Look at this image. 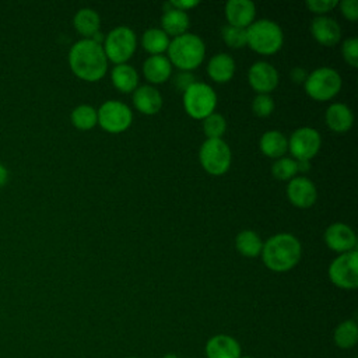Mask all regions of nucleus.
Wrapping results in <instances>:
<instances>
[{
  "instance_id": "obj_1",
  "label": "nucleus",
  "mask_w": 358,
  "mask_h": 358,
  "mask_svg": "<svg viewBox=\"0 0 358 358\" xmlns=\"http://www.w3.org/2000/svg\"><path fill=\"white\" fill-rule=\"evenodd\" d=\"M69 66L80 80L96 83L106 74L108 59L102 45L92 39H81L70 48Z\"/></svg>"
},
{
  "instance_id": "obj_2",
  "label": "nucleus",
  "mask_w": 358,
  "mask_h": 358,
  "mask_svg": "<svg viewBox=\"0 0 358 358\" xmlns=\"http://www.w3.org/2000/svg\"><path fill=\"white\" fill-rule=\"evenodd\" d=\"M262 260L264 266L275 273H285L294 268L302 257V246L296 236L280 232L263 242Z\"/></svg>"
},
{
  "instance_id": "obj_3",
  "label": "nucleus",
  "mask_w": 358,
  "mask_h": 358,
  "mask_svg": "<svg viewBox=\"0 0 358 358\" xmlns=\"http://www.w3.org/2000/svg\"><path fill=\"white\" fill-rule=\"evenodd\" d=\"M206 56V45L196 34L186 32L173 38L168 46V60L180 71L197 69Z\"/></svg>"
},
{
  "instance_id": "obj_4",
  "label": "nucleus",
  "mask_w": 358,
  "mask_h": 358,
  "mask_svg": "<svg viewBox=\"0 0 358 358\" xmlns=\"http://www.w3.org/2000/svg\"><path fill=\"white\" fill-rule=\"evenodd\" d=\"M284 43L281 27L271 20H255L246 28V45L259 55H274Z\"/></svg>"
},
{
  "instance_id": "obj_5",
  "label": "nucleus",
  "mask_w": 358,
  "mask_h": 358,
  "mask_svg": "<svg viewBox=\"0 0 358 358\" xmlns=\"http://www.w3.org/2000/svg\"><path fill=\"white\" fill-rule=\"evenodd\" d=\"M137 48V38L131 28L116 27L108 32L103 38V53L108 62L116 64H124L134 55Z\"/></svg>"
},
{
  "instance_id": "obj_6",
  "label": "nucleus",
  "mask_w": 358,
  "mask_h": 358,
  "mask_svg": "<svg viewBox=\"0 0 358 358\" xmlns=\"http://www.w3.org/2000/svg\"><path fill=\"white\" fill-rule=\"evenodd\" d=\"M341 77L331 67H319L308 74L303 87L305 92L317 102L333 99L341 90Z\"/></svg>"
},
{
  "instance_id": "obj_7",
  "label": "nucleus",
  "mask_w": 358,
  "mask_h": 358,
  "mask_svg": "<svg viewBox=\"0 0 358 358\" xmlns=\"http://www.w3.org/2000/svg\"><path fill=\"white\" fill-rule=\"evenodd\" d=\"M217 94L206 83L196 81L183 92V108L186 113L196 119L203 120L215 110Z\"/></svg>"
},
{
  "instance_id": "obj_8",
  "label": "nucleus",
  "mask_w": 358,
  "mask_h": 358,
  "mask_svg": "<svg viewBox=\"0 0 358 358\" xmlns=\"http://www.w3.org/2000/svg\"><path fill=\"white\" fill-rule=\"evenodd\" d=\"M199 159L207 173L224 175L231 166V148L222 138H207L200 147Z\"/></svg>"
},
{
  "instance_id": "obj_9",
  "label": "nucleus",
  "mask_w": 358,
  "mask_h": 358,
  "mask_svg": "<svg viewBox=\"0 0 358 358\" xmlns=\"http://www.w3.org/2000/svg\"><path fill=\"white\" fill-rule=\"evenodd\" d=\"M96 113L98 124L110 134H119L126 131L133 122L131 109L120 101L103 102Z\"/></svg>"
},
{
  "instance_id": "obj_10",
  "label": "nucleus",
  "mask_w": 358,
  "mask_h": 358,
  "mask_svg": "<svg viewBox=\"0 0 358 358\" xmlns=\"http://www.w3.org/2000/svg\"><path fill=\"white\" fill-rule=\"evenodd\" d=\"M330 281L341 289L358 287V252L351 250L337 256L329 266Z\"/></svg>"
},
{
  "instance_id": "obj_11",
  "label": "nucleus",
  "mask_w": 358,
  "mask_h": 358,
  "mask_svg": "<svg viewBox=\"0 0 358 358\" xmlns=\"http://www.w3.org/2000/svg\"><path fill=\"white\" fill-rule=\"evenodd\" d=\"M322 137L313 127H299L288 138V151L295 161H310L320 150Z\"/></svg>"
},
{
  "instance_id": "obj_12",
  "label": "nucleus",
  "mask_w": 358,
  "mask_h": 358,
  "mask_svg": "<svg viewBox=\"0 0 358 358\" xmlns=\"http://www.w3.org/2000/svg\"><path fill=\"white\" fill-rule=\"evenodd\" d=\"M248 81L257 94H270L278 85L280 77L275 67L267 62H255L248 71Z\"/></svg>"
},
{
  "instance_id": "obj_13",
  "label": "nucleus",
  "mask_w": 358,
  "mask_h": 358,
  "mask_svg": "<svg viewBox=\"0 0 358 358\" xmlns=\"http://www.w3.org/2000/svg\"><path fill=\"white\" fill-rule=\"evenodd\" d=\"M327 248L337 253H347L357 249V236L351 227L343 222L330 224L323 235Z\"/></svg>"
},
{
  "instance_id": "obj_14",
  "label": "nucleus",
  "mask_w": 358,
  "mask_h": 358,
  "mask_svg": "<svg viewBox=\"0 0 358 358\" xmlns=\"http://www.w3.org/2000/svg\"><path fill=\"white\" fill-rule=\"evenodd\" d=\"M287 197L289 203L298 208H309L316 203L317 190L306 176H295L288 180Z\"/></svg>"
},
{
  "instance_id": "obj_15",
  "label": "nucleus",
  "mask_w": 358,
  "mask_h": 358,
  "mask_svg": "<svg viewBox=\"0 0 358 358\" xmlns=\"http://www.w3.org/2000/svg\"><path fill=\"white\" fill-rule=\"evenodd\" d=\"M310 34L313 39L323 46H334L341 38L338 22L326 15H317L310 22Z\"/></svg>"
},
{
  "instance_id": "obj_16",
  "label": "nucleus",
  "mask_w": 358,
  "mask_h": 358,
  "mask_svg": "<svg viewBox=\"0 0 358 358\" xmlns=\"http://www.w3.org/2000/svg\"><path fill=\"white\" fill-rule=\"evenodd\" d=\"M228 25L246 29L256 17V6L250 0H229L225 4Z\"/></svg>"
},
{
  "instance_id": "obj_17",
  "label": "nucleus",
  "mask_w": 358,
  "mask_h": 358,
  "mask_svg": "<svg viewBox=\"0 0 358 358\" xmlns=\"http://www.w3.org/2000/svg\"><path fill=\"white\" fill-rule=\"evenodd\" d=\"M133 105L143 115H155L162 108V95L152 85H141L133 91Z\"/></svg>"
},
{
  "instance_id": "obj_18",
  "label": "nucleus",
  "mask_w": 358,
  "mask_h": 358,
  "mask_svg": "<svg viewBox=\"0 0 358 358\" xmlns=\"http://www.w3.org/2000/svg\"><path fill=\"white\" fill-rule=\"evenodd\" d=\"M241 344L228 334H217L206 343L207 358H239Z\"/></svg>"
},
{
  "instance_id": "obj_19",
  "label": "nucleus",
  "mask_w": 358,
  "mask_h": 358,
  "mask_svg": "<svg viewBox=\"0 0 358 358\" xmlns=\"http://www.w3.org/2000/svg\"><path fill=\"white\" fill-rule=\"evenodd\" d=\"M324 120L331 131L347 133L352 127L354 113L345 103L334 102L326 109Z\"/></svg>"
},
{
  "instance_id": "obj_20",
  "label": "nucleus",
  "mask_w": 358,
  "mask_h": 358,
  "mask_svg": "<svg viewBox=\"0 0 358 358\" xmlns=\"http://www.w3.org/2000/svg\"><path fill=\"white\" fill-rule=\"evenodd\" d=\"M143 74L151 84H162L172 74V64L164 55L148 56L143 63Z\"/></svg>"
},
{
  "instance_id": "obj_21",
  "label": "nucleus",
  "mask_w": 358,
  "mask_h": 358,
  "mask_svg": "<svg viewBox=\"0 0 358 358\" xmlns=\"http://www.w3.org/2000/svg\"><path fill=\"white\" fill-rule=\"evenodd\" d=\"M207 74L218 84L228 83L235 74V60L228 53H217L207 64Z\"/></svg>"
},
{
  "instance_id": "obj_22",
  "label": "nucleus",
  "mask_w": 358,
  "mask_h": 358,
  "mask_svg": "<svg viewBox=\"0 0 358 358\" xmlns=\"http://www.w3.org/2000/svg\"><path fill=\"white\" fill-rule=\"evenodd\" d=\"M162 31L172 38H176L179 35H183L187 32L190 20L187 13L180 11L178 8H172L168 4H165V10L161 18Z\"/></svg>"
},
{
  "instance_id": "obj_23",
  "label": "nucleus",
  "mask_w": 358,
  "mask_h": 358,
  "mask_svg": "<svg viewBox=\"0 0 358 358\" xmlns=\"http://www.w3.org/2000/svg\"><path fill=\"white\" fill-rule=\"evenodd\" d=\"M73 25L76 31L84 36V39H91L95 34L99 32L101 28V17L99 14L88 7L80 8L73 18Z\"/></svg>"
},
{
  "instance_id": "obj_24",
  "label": "nucleus",
  "mask_w": 358,
  "mask_h": 358,
  "mask_svg": "<svg viewBox=\"0 0 358 358\" xmlns=\"http://www.w3.org/2000/svg\"><path fill=\"white\" fill-rule=\"evenodd\" d=\"M259 147L266 157L278 159L288 151V138L278 130H268L262 134Z\"/></svg>"
},
{
  "instance_id": "obj_25",
  "label": "nucleus",
  "mask_w": 358,
  "mask_h": 358,
  "mask_svg": "<svg viewBox=\"0 0 358 358\" xmlns=\"http://www.w3.org/2000/svg\"><path fill=\"white\" fill-rule=\"evenodd\" d=\"M110 80L113 87L123 94L133 92L138 85V74L136 69L127 63L116 64L112 69Z\"/></svg>"
},
{
  "instance_id": "obj_26",
  "label": "nucleus",
  "mask_w": 358,
  "mask_h": 358,
  "mask_svg": "<svg viewBox=\"0 0 358 358\" xmlns=\"http://www.w3.org/2000/svg\"><path fill=\"white\" fill-rule=\"evenodd\" d=\"M235 248L245 257H256L262 253L263 242L255 231L243 229L235 238Z\"/></svg>"
},
{
  "instance_id": "obj_27",
  "label": "nucleus",
  "mask_w": 358,
  "mask_h": 358,
  "mask_svg": "<svg viewBox=\"0 0 358 358\" xmlns=\"http://www.w3.org/2000/svg\"><path fill=\"white\" fill-rule=\"evenodd\" d=\"M169 42V36L159 28H150L141 36V46L151 56L162 55L164 52H166Z\"/></svg>"
},
{
  "instance_id": "obj_28",
  "label": "nucleus",
  "mask_w": 358,
  "mask_h": 358,
  "mask_svg": "<svg viewBox=\"0 0 358 358\" xmlns=\"http://www.w3.org/2000/svg\"><path fill=\"white\" fill-rule=\"evenodd\" d=\"M333 338H334L336 345L340 348L347 350V348L354 347L358 341V326H357L355 320L348 319V320L341 322L336 327Z\"/></svg>"
},
{
  "instance_id": "obj_29",
  "label": "nucleus",
  "mask_w": 358,
  "mask_h": 358,
  "mask_svg": "<svg viewBox=\"0 0 358 358\" xmlns=\"http://www.w3.org/2000/svg\"><path fill=\"white\" fill-rule=\"evenodd\" d=\"M71 123L78 130H91L98 124L96 109L91 105H78L71 110Z\"/></svg>"
},
{
  "instance_id": "obj_30",
  "label": "nucleus",
  "mask_w": 358,
  "mask_h": 358,
  "mask_svg": "<svg viewBox=\"0 0 358 358\" xmlns=\"http://www.w3.org/2000/svg\"><path fill=\"white\" fill-rule=\"evenodd\" d=\"M271 173L278 180H291L298 173L296 161L291 157H281L274 161L271 166Z\"/></svg>"
},
{
  "instance_id": "obj_31",
  "label": "nucleus",
  "mask_w": 358,
  "mask_h": 358,
  "mask_svg": "<svg viewBox=\"0 0 358 358\" xmlns=\"http://www.w3.org/2000/svg\"><path fill=\"white\" fill-rule=\"evenodd\" d=\"M225 130L227 122L222 115L213 112L203 119V131L207 138H222Z\"/></svg>"
},
{
  "instance_id": "obj_32",
  "label": "nucleus",
  "mask_w": 358,
  "mask_h": 358,
  "mask_svg": "<svg viewBox=\"0 0 358 358\" xmlns=\"http://www.w3.org/2000/svg\"><path fill=\"white\" fill-rule=\"evenodd\" d=\"M222 39L227 43V46L232 49H241L246 46V29L232 27V25H225L221 31Z\"/></svg>"
},
{
  "instance_id": "obj_33",
  "label": "nucleus",
  "mask_w": 358,
  "mask_h": 358,
  "mask_svg": "<svg viewBox=\"0 0 358 358\" xmlns=\"http://www.w3.org/2000/svg\"><path fill=\"white\" fill-rule=\"evenodd\" d=\"M252 110L257 117H267L274 110V101L268 94H257L252 102Z\"/></svg>"
},
{
  "instance_id": "obj_34",
  "label": "nucleus",
  "mask_w": 358,
  "mask_h": 358,
  "mask_svg": "<svg viewBox=\"0 0 358 358\" xmlns=\"http://www.w3.org/2000/svg\"><path fill=\"white\" fill-rule=\"evenodd\" d=\"M341 55L345 63H348L351 67L358 66V39L357 38H348L341 45Z\"/></svg>"
},
{
  "instance_id": "obj_35",
  "label": "nucleus",
  "mask_w": 358,
  "mask_h": 358,
  "mask_svg": "<svg viewBox=\"0 0 358 358\" xmlns=\"http://www.w3.org/2000/svg\"><path fill=\"white\" fill-rule=\"evenodd\" d=\"M337 4H338L337 0H308L306 1V7L309 8V11L319 15H324L326 13L331 11L334 7H337Z\"/></svg>"
},
{
  "instance_id": "obj_36",
  "label": "nucleus",
  "mask_w": 358,
  "mask_h": 358,
  "mask_svg": "<svg viewBox=\"0 0 358 358\" xmlns=\"http://www.w3.org/2000/svg\"><path fill=\"white\" fill-rule=\"evenodd\" d=\"M337 6H340V11L344 18H347L351 22H355L358 20V1L357 0H343Z\"/></svg>"
},
{
  "instance_id": "obj_37",
  "label": "nucleus",
  "mask_w": 358,
  "mask_h": 358,
  "mask_svg": "<svg viewBox=\"0 0 358 358\" xmlns=\"http://www.w3.org/2000/svg\"><path fill=\"white\" fill-rule=\"evenodd\" d=\"M194 74L192 71H180L175 76V80H173V84L176 87L178 91H182L185 92L193 83H196L194 80Z\"/></svg>"
},
{
  "instance_id": "obj_38",
  "label": "nucleus",
  "mask_w": 358,
  "mask_h": 358,
  "mask_svg": "<svg viewBox=\"0 0 358 358\" xmlns=\"http://www.w3.org/2000/svg\"><path fill=\"white\" fill-rule=\"evenodd\" d=\"M166 4H168L169 7H172V8H178V10H180V11L187 13L189 10L197 7V6H199V1H196V0H173V1H169V3H166Z\"/></svg>"
},
{
  "instance_id": "obj_39",
  "label": "nucleus",
  "mask_w": 358,
  "mask_h": 358,
  "mask_svg": "<svg viewBox=\"0 0 358 358\" xmlns=\"http://www.w3.org/2000/svg\"><path fill=\"white\" fill-rule=\"evenodd\" d=\"M308 74H309V73H308L305 69H302V67H294V69L289 71L291 80H292L294 83H296V84H303L305 80H306V77H308Z\"/></svg>"
},
{
  "instance_id": "obj_40",
  "label": "nucleus",
  "mask_w": 358,
  "mask_h": 358,
  "mask_svg": "<svg viewBox=\"0 0 358 358\" xmlns=\"http://www.w3.org/2000/svg\"><path fill=\"white\" fill-rule=\"evenodd\" d=\"M7 180H8V171L3 164H0V187L4 186Z\"/></svg>"
},
{
  "instance_id": "obj_41",
  "label": "nucleus",
  "mask_w": 358,
  "mask_h": 358,
  "mask_svg": "<svg viewBox=\"0 0 358 358\" xmlns=\"http://www.w3.org/2000/svg\"><path fill=\"white\" fill-rule=\"evenodd\" d=\"M298 172H308L310 166V161H296Z\"/></svg>"
},
{
  "instance_id": "obj_42",
  "label": "nucleus",
  "mask_w": 358,
  "mask_h": 358,
  "mask_svg": "<svg viewBox=\"0 0 358 358\" xmlns=\"http://www.w3.org/2000/svg\"><path fill=\"white\" fill-rule=\"evenodd\" d=\"M162 358H179L176 354H173V352H169V354H165Z\"/></svg>"
},
{
  "instance_id": "obj_43",
  "label": "nucleus",
  "mask_w": 358,
  "mask_h": 358,
  "mask_svg": "<svg viewBox=\"0 0 358 358\" xmlns=\"http://www.w3.org/2000/svg\"><path fill=\"white\" fill-rule=\"evenodd\" d=\"M239 358H253V357H249V355H246V357H242V355H241Z\"/></svg>"
},
{
  "instance_id": "obj_44",
  "label": "nucleus",
  "mask_w": 358,
  "mask_h": 358,
  "mask_svg": "<svg viewBox=\"0 0 358 358\" xmlns=\"http://www.w3.org/2000/svg\"><path fill=\"white\" fill-rule=\"evenodd\" d=\"M127 358H137V357H127Z\"/></svg>"
}]
</instances>
